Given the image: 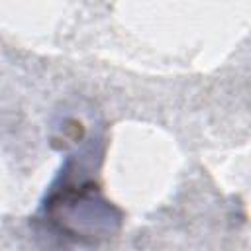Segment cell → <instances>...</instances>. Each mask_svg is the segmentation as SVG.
Returning a JSON list of instances; mask_svg holds the SVG:
<instances>
[{
  "instance_id": "cell-1",
  "label": "cell",
  "mask_w": 251,
  "mask_h": 251,
  "mask_svg": "<svg viewBox=\"0 0 251 251\" xmlns=\"http://www.w3.org/2000/svg\"><path fill=\"white\" fill-rule=\"evenodd\" d=\"M45 216L65 235L80 241H96L118 231L122 216L90 180L63 182L45 202Z\"/></svg>"
}]
</instances>
